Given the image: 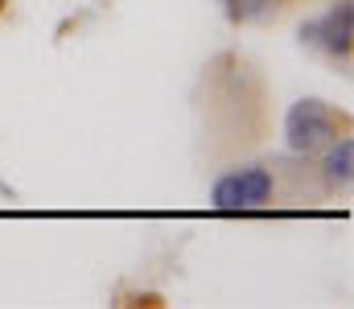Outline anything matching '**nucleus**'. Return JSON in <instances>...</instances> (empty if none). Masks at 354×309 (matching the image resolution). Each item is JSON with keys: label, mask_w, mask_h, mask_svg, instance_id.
Returning a JSON list of instances; mask_svg holds the SVG:
<instances>
[{"label": "nucleus", "mask_w": 354, "mask_h": 309, "mask_svg": "<svg viewBox=\"0 0 354 309\" xmlns=\"http://www.w3.org/2000/svg\"><path fill=\"white\" fill-rule=\"evenodd\" d=\"M346 128H351L346 111L330 107L326 100H297L284 115V144H288V153L309 157V153L326 149L330 140L346 136Z\"/></svg>", "instance_id": "obj_1"}, {"label": "nucleus", "mask_w": 354, "mask_h": 309, "mask_svg": "<svg viewBox=\"0 0 354 309\" xmlns=\"http://www.w3.org/2000/svg\"><path fill=\"white\" fill-rule=\"evenodd\" d=\"M276 194V178L268 165H239L227 169L223 178H214L210 186V206L214 210H260Z\"/></svg>", "instance_id": "obj_2"}, {"label": "nucleus", "mask_w": 354, "mask_h": 309, "mask_svg": "<svg viewBox=\"0 0 354 309\" xmlns=\"http://www.w3.org/2000/svg\"><path fill=\"white\" fill-rule=\"evenodd\" d=\"M301 41L317 46L322 54H330L334 62H351L354 50V0H334L326 8V17L305 21L301 25Z\"/></svg>", "instance_id": "obj_3"}, {"label": "nucleus", "mask_w": 354, "mask_h": 309, "mask_svg": "<svg viewBox=\"0 0 354 309\" xmlns=\"http://www.w3.org/2000/svg\"><path fill=\"white\" fill-rule=\"evenodd\" d=\"M351 178H354V140L351 132L330 140L326 144V157H322V182L326 190H351Z\"/></svg>", "instance_id": "obj_4"}, {"label": "nucleus", "mask_w": 354, "mask_h": 309, "mask_svg": "<svg viewBox=\"0 0 354 309\" xmlns=\"http://www.w3.org/2000/svg\"><path fill=\"white\" fill-rule=\"evenodd\" d=\"M276 4L280 0H223V12L231 25H252V21H268Z\"/></svg>", "instance_id": "obj_5"}, {"label": "nucleus", "mask_w": 354, "mask_h": 309, "mask_svg": "<svg viewBox=\"0 0 354 309\" xmlns=\"http://www.w3.org/2000/svg\"><path fill=\"white\" fill-rule=\"evenodd\" d=\"M0 8H4V0H0Z\"/></svg>", "instance_id": "obj_6"}]
</instances>
